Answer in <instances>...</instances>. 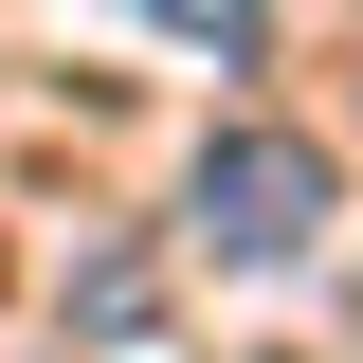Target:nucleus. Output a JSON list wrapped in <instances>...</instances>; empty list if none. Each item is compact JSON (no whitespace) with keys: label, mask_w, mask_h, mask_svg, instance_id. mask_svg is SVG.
<instances>
[{"label":"nucleus","mask_w":363,"mask_h":363,"mask_svg":"<svg viewBox=\"0 0 363 363\" xmlns=\"http://www.w3.org/2000/svg\"><path fill=\"white\" fill-rule=\"evenodd\" d=\"M200 255H236V272H291L327 236V145H291V128H218L200 145Z\"/></svg>","instance_id":"f257e3e1"},{"label":"nucleus","mask_w":363,"mask_h":363,"mask_svg":"<svg viewBox=\"0 0 363 363\" xmlns=\"http://www.w3.org/2000/svg\"><path fill=\"white\" fill-rule=\"evenodd\" d=\"M145 18H164L182 55H218V73H255V55H272V0H145Z\"/></svg>","instance_id":"f03ea898"}]
</instances>
